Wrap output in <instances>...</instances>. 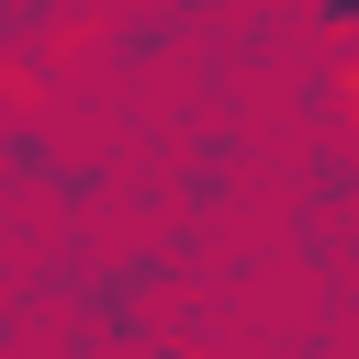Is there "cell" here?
I'll list each match as a JSON object with an SVG mask.
<instances>
[{
    "instance_id": "obj_1",
    "label": "cell",
    "mask_w": 359,
    "mask_h": 359,
    "mask_svg": "<svg viewBox=\"0 0 359 359\" xmlns=\"http://www.w3.org/2000/svg\"><path fill=\"white\" fill-rule=\"evenodd\" d=\"M314 22L325 34H359V0H314Z\"/></svg>"
},
{
    "instance_id": "obj_2",
    "label": "cell",
    "mask_w": 359,
    "mask_h": 359,
    "mask_svg": "<svg viewBox=\"0 0 359 359\" xmlns=\"http://www.w3.org/2000/svg\"><path fill=\"white\" fill-rule=\"evenodd\" d=\"M348 101H359V56H348Z\"/></svg>"
}]
</instances>
